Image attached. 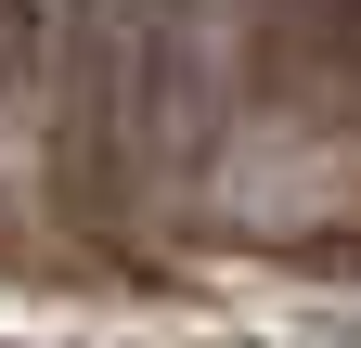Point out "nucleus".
<instances>
[{"label":"nucleus","mask_w":361,"mask_h":348,"mask_svg":"<svg viewBox=\"0 0 361 348\" xmlns=\"http://www.w3.org/2000/svg\"><path fill=\"white\" fill-rule=\"evenodd\" d=\"M284 39L310 65H336V77H361V0H284Z\"/></svg>","instance_id":"obj_1"},{"label":"nucleus","mask_w":361,"mask_h":348,"mask_svg":"<svg viewBox=\"0 0 361 348\" xmlns=\"http://www.w3.org/2000/svg\"><path fill=\"white\" fill-rule=\"evenodd\" d=\"M39 91V0H0V104Z\"/></svg>","instance_id":"obj_2"}]
</instances>
